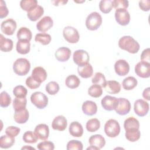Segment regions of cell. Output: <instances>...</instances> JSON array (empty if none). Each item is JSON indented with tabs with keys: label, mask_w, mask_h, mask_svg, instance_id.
<instances>
[{
	"label": "cell",
	"mask_w": 150,
	"mask_h": 150,
	"mask_svg": "<svg viewBox=\"0 0 150 150\" xmlns=\"http://www.w3.org/2000/svg\"><path fill=\"white\" fill-rule=\"evenodd\" d=\"M118 46L120 49L132 54L137 53L140 48L138 42L130 36L121 37L118 41Z\"/></svg>",
	"instance_id": "6da1fadb"
},
{
	"label": "cell",
	"mask_w": 150,
	"mask_h": 150,
	"mask_svg": "<svg viewBox=\"0 0 150 150\" xmlns=\"http://www.w3.org/2000/svg\"><path fill=\"white\" fill-rule=\"evenodd\" d=\"M37 148L40 150H53L54 149V145L51 141H44L39 143Z\"/></svg>",
	"instance_id": "7dc6e473"
},
{
	"label": "cell",
	"mask_w": 150,
	"mask_h": 150,
	"mask_svg": "<svg viewBox=\"0 0 150 150\" xmlns=\"http://www.w3.org/2000/svg\"><path fill=\"white\" fill-rule=\"evenodd\" d=\"M25 83L26 86L30 89H36L40 86V83L36 81L32 76L28 77L26 79Z\"/></svg>",
	"instance_id": "f907efd6"
},
{
	"label": "cell",
	"mask_w": 150,
	"mask_h": 150,
	"mask_svg": "<svg viewBox=\"0 0 150 150\" xmlns=\"http://www.w3.org/2000/svg\"><path fill=\"white\" fill-rule=\"evenodd\" d=\"M114 70L118 76H124L127 75L129 71V65L126 60L120 59L115 63Z\"/></svg>",
	"instance_id": "4fadbf2b"
},
{
	"label": "cell",
	"mask_w": 150,
	"mask_h": 150,
	"mask_svg": "<svg viewBox=\"0 0 150 150\" xmlns=\"http://www.w3.org/2000/svg\"><path fill=\"white\" fill-rule=\"evenodd\" d=\"M139 6L144 11H148L150 9V1L143 0L139 2Z\"/></svg>",
	"instance_id": "db71d44e"
},
{
	"label": "cell",
	"mask_w": 150,
	"mask_h": 150,
	"mask_svg": "<svg viewBox=\"0 0 150 150\" xmlns=\"http://www.w3.org/2000/svg\"><path fill=\"white\" fill-rule=\"evenodd\" d=\"M32 103L39 109L45 108L48 104V98L43 93L36 91L33 93L30 96Z\"/></svg>",
	"instance_id": "5b68a950"
},
{
	"label": "cell",
	"mask_w": 150,
	"mask_h": 150,
	"mask_svg": "<svg viewBox=\"0 0 150 150\" xmlns=\"http://www.w3.org/2000/svg\"><path fill=\"white\" fill-rule=\"evenodd\" d=\"M149 93H150V88L147 87L145 88L142 93V96L143 97L147 100H150V97H149Z\"/></svg>",
	"instance_id": "11a10c76"
},
{
	"label": "cell",
	"mask_w": 150,
	"mask_h": 150,
	"mask_svg": "<svg viewBox=\"0 0 150 150\" xmlns=\"http://www.w3.org/2000/svg\"><path fill=\"white\" fill-rule=\"evenodd\" d=\"M29 117V111L25 108L21 110L15 111L14 114V120L18 124H24L28 121Z\"/></svg>",
	"instance_id": "603a6c76"
},
{
	"label": "cell",
	"mask_w": 150,
	"mask_h": 150,
	"mask_svg": "<svg viewBox=\"0 0 150 150\" xmlns=\"http://www.w3.org/2000/svg\"><path fill=\"white\" fill-rule=\"evenodd\" d=\"M138 84L137 80L132 76H128L122 81V87L125 90H131L134 88Z\"/></svg>",
	"instance_id": "d6a6232c"
},
{
	"label": "cell",
	"mask_w": 150,
	"mask_h": 150,
	"mask_svg": "<svg viewBox=\"0 0 150 150\" xmlns=\"http://www.w3.org/2000/svg\"><path fill=\"white\" fill-rule=\"evenodd\" d=\"M16 51L21 54L28 53L30 49V43L29 41L25 40H18L16 46Z\"/></svg>",
	"instance_id": "83f0119b"
},
{
	"label": "cell",
	"mask_w": 150,
	"mask_h": 150,
	"mask_svg": "<svg viewBox=\"0 0 150 150\" xmlns=\"http://www.w3.org/2000/svg\"><path fill=\"white\" fill-rule=\"evenodd\" d=\"M52 39L51 36L49 34L46 33H39L36 35L35 37V40L39 42L43 45H47L49 44Z\"/></svg>",
	"instance_id": "d590c367"
},
{
	"label": "cell",
	"mask_w": 150,
	"mask_h": 150,
	"mask_svg": "<svg viewBox=\"0 0 150 150\" xmlns=\"http://www.w3.org/2000/svg\"><path fill=\"white\" fill-rule=\"evenodd\" d=\"M27 93V89L22 85L16 86L13 90V94L16 97H26Z\"/></svg>",
	"instance_id": "f6af8a7d"
},
{
	"label": "cell",
	"mask_w": 150,
	"mask_h": 150,
	"mask_svg": "<svg viewBox=\"0 0 150 150\" xmlns=\"http://www.w3.org/2000/svg\"><path fill=\"white\" fill-rule=\"evenodd\" d=\"M118 103V98L110 96H105L101 101L103 108L107 111L115 110Z\"/></svg>",
	"instance_id": "9a60e30c"
},
{
	"label": "cell",
	"mask_w": 150,
	"mask_h": 150,
	"mask_svg": "<svg viewBox=\"0 0 150 150\" xmlns=\"http://www.w3.org/2000/svg\"><path fill=\"white\" fill-rule=\"evenodd\" d=\"M104 132L110 138H115L120 132V125L118 122L114 119H110L104 125Z\"/></svg>",
	"instance_id": "277c9868"
},
{
	"label": "cell",
	"mask_w": 150,
	"mask_h": 150,
	"mask_svg": "<svg viewBox=\"0 0 150 150\" xmlns=\"http://www.w3.org/2000/svg\"><path fill=\"white\" fill-rule=\"evenodd\" d=\"M136 74L142 78H148L150 76V63L139 62L135 66Z\"/></svg>",
	"instance_id": "8fae6325"
},
{
	"label": "cell",
	"mask_w": 150,
	"mask_h": 150,
	"mask_svg": "<svg viewBox=\"0 0 150 150\" xmlns=\"http://www.w3.org/2000/svg\"><path fill=\"white\" fill-rule=\"evenodd\" d=\"M34 133L38 139L46 140L49 135V127L45 124H40L35 127Z\"/></svg>",
	"instance_id": "2e32d148"
},
{
	"label": "cell",
	"mask_w": 150,
	"mask_h": 150,
	"mask_svg": "<svg viewBox=\"0 0 150 150\" xmlns=\"http://www.w3.org/2000/svg\"><path fill=\"white\" fill-rule=\"evenodd\" d=\"M16 36L18 40H25L30 42L32 38V34L30 30L28 28L21 27L18 30Z\"/></svg>",
	"instance_id": "f546056e"
},
{
	"label": "cell",
	"mask_w": 150,
	"mask_h": 150,
	"mask_svg": "<svg viewBox=\"0 0 150 150\" xmlns=\"http://www.w3.org/2000/svg\"><path fill=\"white\" fill-rule=\"evenodd\" d=\"M38 4V2L36 0H22L20 2L21 8L27 12L36 7Z\"/></svg>",
	"instance_id": "f35d334b"
},
{
	"label": "cell",
	"mask_w": 150,
	"mask_h": 150,
	"mask_svg": "<svg viewBox=\"0 0 150 150\" xmlns=\"http://www.w3.org/2000/svg\"><path fill=\"white\" fill-rule=\"evenodd\" d=\"M31 76L36 81L41 83L46 80L47 74L44 68L38 66L33 69Z\"/></svg>",
	"instance_id": "e0dca14e"
},
{
	"label": "cell",
	"mask_w": 150,
	"mask_h": 150,
	"mask_svg": "<svg viewBox=\"0 0 150 150\" xmlns=\"http://www.w3.org/2000/svg\"><path fill=\"white\" fill-rule=\"evenodd\" d=\"M63 35L64 39L70 43H77L80 39V35L78 30L70 26H66L63 29Z\"/></svg>",
	"instance_id": "8992f818"
},
{
	"label": "cell",
	"mask_w": 150,
	"mask_h": 150,
	"mask_svg": "<svg viewBox=\"0 0 150 150\" xmlns=\"http://www.w3.org/2000/svg\"><path fill=\"white\" fill-rule=\"evenodd\" d=\"M125 138L130 142H135L138 141L141 137V132L139 129L125 131Z\"/></svg>",
	"instance_id": "b9f144b4"
},
{
	"label": "cell",
	"mask_w": 150,
	"mask_h": 150,
	"mask_svg": "<svg viewBox=\"0 0 150 150\" xmlns=\"http://www.w3.org/2000/svg\"><path fill=\"white\" fill-rule=\"evenodd\" d=\"M16 28V22L12 18L3 21L1 25L2 32L6 35H12Z\"/></svg>",
	"instance_id": "7c38bea8"
},
{
	"label": "cell",
	"mask_w": 150,
	"mask_h": 150,
	"mask_svg": "<svg viewBox=\"0 0 150 150\" xmlns=\"http://www.w3.org/2000/svg\"><path fill=\"white\" fill-rule=\"evenodd\" d=\"M15 138L13 137L8 135H2L0 138V147L3 149L9 148L13 146L15 143Z\"/></svg>",
	"instance_id": "4dcf8cb0"
},
{
	"label": "cell",
	"mask_w": 150,
	"mask_h": 150,
	"mask_svg": "<svg viewBox=\"0 0 150 150\" xmlns=\"http://www.w3.org/2000/svg\"><path fill=\"white\" fill-rule=\"evenodd\" d=\"M86 127L88 131L90 132H96L100 127V122L97 118H91L87 122Z\"/></svg>",
	"instance_id": "836d02e7"
},
{
	"label": "cell",
	"mask_w": 150,
	"mask_h": 150,
	"mask_svg": "<svg viewBox=\"0 0 150 150\" xmlns=\"http://www.w3.org/2000/svg\"><path fill=\"white\" fill-rule=\"evenodd\" d=\"M102 21L101 15L97 12H93L86 18V28L90 30H96L101 26Z\"/></svg>",
	"instance_id": "3957f363"
},
{
	"label": "cell",
	"mask_w": 150,
	"mask_h": 150,
	"mask_svg": "<svg viewBox=\"0 0 150 150\" xmlns=\"http://www.w3.org/2000/svg\"><path fill=\"white\" fill-rule=\"evenodd\" d=\"M82 111L87 115H95L97 111V104L93 101H86L82 105Z\"/></svg>",
	"instance_id": "ffe728a7"
},
{
	"label": "cell",
	"mask_w": 150,
	"mask_h": 150,
	"mask_svg": "<svg viewBox=\"0 0 150 150\" xmlns=\"http://www.w3.org/2000/svg\"><path fill=\"white\" fill-rule=\"evenodd\" d=\"M131 108V103L128 100L125 98H119L115 110L119 115H125L130 111Z\"/></svg>",
	"instance_id": "30bf717a"
},
{
	"label": "cell",
	"mask_w": 150,
	"mask_h": 150,
	"mask_svg": "<svg viewBox=\"0 0 150 150\" xmlns=\"http://www.w3.org/2000/svg\"><path fill=\"white\" fill-rule=\"evenodd\" d=\"M30 69V64L29 60L25 58H19L16 60L13 64L14 72L19 76H25L28 73Z\"/></svg>",
	"instance_id": "7a4b0ae2"
},
{
	"label": "cell",
	"mask_w": 150,
	"mask_h": 150,
	"mask_svg": "<svg viewBox=\"0 0 150 150\" xmlns=\"http://www.w3.org/2000/svg\"><path fill=\"white\" fill-rule=\"evenodd\" d=\"M9 11L6 7L5 2L3 0L0 1V18H5L8 15Z\"/></svg>",
	"instance_id": "816d5d0a"
},
{
	"label": "cell",
	"mask_w": 150,
	"mask_h": 150,
	"mask_svg": "<svg viewBox=\"0 0 150 150\" xmlns=\"http://www.w3.org/2000/svg\"><path fill=\"white\" fill-rule=\"evenodd\" d=\"M11 103V96L6 91H2L0 96V105L1 107L6 108L8 107Z\"/></svg>",
	"instance_id": "ee69618b"
},
{
	"label": "cell",
	"mask_w": 150,
	"mask_h": 150,
	"mask_svg": "<svg viewBox=\"0 0 150 150\" xmlns=\"http://www.w3.org/2000/svg\"><path fill=\"white\" fill-rule=\"evenodd\" d=\"M43 8L42 6L38 5L36 7L27 12V16L31 21L35 22L39 19L43 15Z\"/></svg>",
	"instance_id": "44dd1931"
},
{
	"label": "cell",
	"mask_w": 150,
	"mask_h": 150,
	"mask_svg": "<svg viewBox=\"0 0 150 150\" xmlns=\"http://www.w3.org/2000/svg\"><path fill=\"white\" fill-rule=\"evenodd\" d=\"M33 149V150L35 149L34 148L30 147V146H24V147L22 148V149Z\"/></svg>",
	"instance_id": "680465c9"
},
{
	"label": "cell",
	"mask_w": 150,
	"mask_h": 150,
	"mask_svg": "<svg viewBox=\"0 0 150 150\" xmlns=\"http://www.w3.org/2000/svg\"><path fill=\"white\" fill-rule=\"evenodd\" d=\"M141 59L142 62H146L149 63L150 61V49L149 48H147L144 49L141 55Z\"/></svg>",
	"instance_id": "f5cc1de1"
},
{
	"label": "cell",
	"mask_w": 150,
	"mask_h": 150,
	"mask_svg": "<svg viewBox=\"0 0 150 150\" xmlns=\"http://www.w3.org/2000/svg\"><path fill=\"white\" fill-rule=\"evenodd\" d=\"M68 1H52V2L54 4L55 6H58L59 5H64L66 4Z\"/></svg>",
	"instance_id": "9f6ffc18"
},
{
	"label": "cell",
	"mask_w": 150,
	"mask_h": 150,
	"mask_svg": "<svg viewBox=\"0 0 150 150\" xmlns=\"http://www.w3.org/2000/svg\"><path fill=\"white\" fill-rule=\"evenodd\" d=\"M13 46V41L8 38H5L1 34L0 38V49L2 52H8L12 50Z\"/></svg>",
	"instance_id": "f1b7e54d"
},
{
	"label": "cell",
	"mask_w": 150,
	"mask_h": 150,
	"mask_svg": "<svg viewBox=\"0 0 150 150\" xmlns=\"http://www.w3.org/2000/svg\"><path fill=\"white\" fill-rule=\"evenodd\" d=\"M87 149L88 150V149H96V150H99V149L97 148V147H96V146H92V145H90V147H88V148H87Z\"/></svg>",
	"instance_id": "6f0895ef"
},
{
	"label": "cell",
	"mask_w": 150,
	"mask_h": 150,
	"mask_svg": "<svg viewBox=\"0 0 150 150\" xmlns=\"http://www.w3.org/2000/svg\"><path fill=\"white\" fill-rule=\"evenodd\" d=\"M74 62L78 66H82L88 63L90 56L87 52L80 49L76 50L73 56Z\"/></svg>",
	"instance_id": "9c48e42d"
},
{
	"label": "cell",
	"mask_w": 150,
	"mask_h": 150,
	"mask_svg": "<svg viewBox=\"0 0 150 150\" xmlns=\"http://www.w3.org/2000/svg\"><path fill=\"white\" fill-rule=\"evenodd\" d=\"M129 2L127 0H114L112 1V6L115 9H126L128 7Z\"/></svg>",
	"instance_id": "c3c4849f"
},
{
	"label": "cell",
	"mask_w": 150,
	"mask_h": 150,
	"mask_svg": "<svg viewBox=\"0 0 150 150\" xmlns=\"http://www.w3.org/2000/svg\"><path fill=\"white\" fill-rule=\"evenodd\" d=\"M115 18L119 25L126 26L129 23L130 15L126 9H117L115 12Z\"/></svg>",
	"instance_id": "ba28073f"
},
{
	"label": "cell",
	"mask_w": 150,
	"mask_h": 150,
	"mask_svg": "<svg viewBox=\"0 0 150 150\" xmlns=\"http://www.w3.org/2000/svg\"><path fill=\"white\" fill-rule=\"evenodd\" d=\"M59 84L54 81L49 82L46 86V92L50 95H55L59 91Z\"/></svg>",
	"instance_id": "60d3db41"
},
{
	"label": "cell",
	"mask_w": 150,
	"mask_h": 150,
	"mask_svg": "<svg viewBox=\"0 0 150 150\" xmlns=\"http://www.w3.org/2000/svg\"><path fill=\"white\" fill-rule=\"evenodd\" d=\"M66 86L70 88H76L78 87L80 84V80L77 76L74 74L68 76L65 80Z\"/></svg>",
	"instance_id": "1f68e13d"
},
{
	"label": "cell",
	"mask_w": 150,
	"mask_h": 150,
	"mask_svg": "<svg viewBox=\"0 0 150 150\" xmlns=\"http://www.w3.org/2000/svg\"><path fill=\"white\" fill-rule=\"evenodd\" d=\"M67 125L66 118L63 115H58L56 117L52 123V128L54 130L60 131H64Z\"/></svg>",
	"instance_id": "ac0fdd59"
},
{
	"label": "cell",
	"mask_w": 150,
	"mask_h": 150,
	"mask_svg": "<svg viewBox=\"0 0 150 150\" xmlns=\"http://www.w3.org/2000/svg\"><path fill=\"white\" fill-rule=\"evenodd\" d=\"M20 131V128L17 127L9 126L6 128L5 133L9 136L15 137L19 134Z\"/></svg>",
	"instance_id": "681fc988"
},
{
	"label": "cell",
	"mask_w": 150,
	"mask_h": 150,
	"mask_svg": "<svg viewBox=\"0 0 150 150\" xmlns=\"http://www.w3.org/2000/svg\"><path fill=\"white\" fill-rule=\"evenodd\" d=\"M69 132L74 137H81L83 134V128L80 123L77 121L72 122L69 126Z\"/></svg>",
	"instance_id": "cb8c5ba5"
},
{
	"label": "cell",
	"mask_w": 150,
	"mask_h": 150,
	"mask_svg": "<svg viewBox=\"0 0 150 150\" xmlns=\"http://www.w3.org/2000/svg\"><path fill=\"white\" fill-rule=\"evenodd\" d=\"M77 71L79 74L84 79H87L92 76L93 73V69L91 64L87 63L82 66H78Z\"/></svg>",
	"instance_id": "7402d4cb"
},
{
	"label": "cell",
	"mask_w": 150,
	"mask_h": 150,
	"mask_svg": "<svg viewBox=\"0 0 150 150\" xmlns=\"http://www.w3.org/2000/svg\"><path fill=\"white\" fill-rule=\"evenodd\" d=\"M67 149H77V150H82L83 148V144L81 142L77 140H71L69 141L67 144Z\"/></svg>",
	"instance_id": "bcb514c9"
},
{
	"label": "cell",
	"mask_w": 150,
	"mask_h": 150,
	"mask_svg": "<svg viewBox=\"0 0 150 150\" xmlns=\"http://www.w3.org/2000/svg\"><path fill=\"white\" fill-rule=\"evenodd\" d=\"M149 104L142 99H138L134 103V110L135 113L139 117L145 116L149 111Z\"/></svg>",
	"instance_id": "52a82bcc"
},
{
	"label": "cell",
	"mask_w": 150,
	"mask_h": 150,
	"mask_svg": "<svg viewBox=\"0 0 150 150\" xmlns=\"http://www.w3.org/2000/svg\"><path fill=\"white\" fill-rule=\"evenodd\" d=\"M112 8V0H101L99 3L100 10L104 13H109Z\"/></svg>",
	"instance_id": "ab89813d"
},
{
	"label": "cell",
	"mask_w": 150,
	"mask_h": 150,
	"mask_svg": "<svg viewBox=\"0 0 150 150\" xmlns=\"http://www.w3.org/2000/svg\"><path fill=\"white\" fill-rule=\"evenodd\" d=\"M88 142L90 145L95 146L99 149L103 148L105 144V139L100 134H96L90 137Z\"/></svg>",
	"instance_id": "d4e9b609"
},
{
	"label": "cell",
	"mask_w": 150,
	"mask_h": 150,
	"mask_svg": "<svg viewBox=\"0 0 150 150\" xmlns=\"http://www.w3.org/2000/svg\"><path fill=\"white\" fill-rule=\"evenodd\" d=\"M56 59L62 62L67 61L71 56V50L66 47H61L57 49L54 54Z\"/></svg>",
	"instance_id": "d6986e66"
},
{
	"label": "cell",
	"mask_w": 150,
	"mask_h": 150,
	"mask_svg": "<svg viewBox=\"0 0 150 150\" xmlns=\"http://www.w3.org/2000/svg\"><path fill=\"white\" fill-rule=\"evenodd\" d=\"M88 94L92 97L98 98L103 94L102 87L98 84H93L89 87Z\"/></svg>",
	"instance_id": "74e56055"
},
{
	"label": "cell",
	"mask_w": 150,
	"mask_h": 150,
	"mask_svg": "<svg viewBox=\"0 0 150 150\" xmlns=\"http://www.w3.org/2000/svg\"><path fill=\"white\" fill-rule=\"evenodd\" d=\"M27 100L26 97H15L13 101V107L15 111H19L26 108Z\"/></svg>",
	"instance_id": "e575fe53"
},
{
	"label": "cell",
	"mask_w": 150,
	"mask_h": 150,
	"mask_svg": "<svg viewBox=\"0 0 150 150\" xmlns=\"http://www.w3.org/2000/svg\"><path fill=\"white\" fill-rule=\"evenodd\" d=\"M53 25V21L49 16L43 17L36 24L37 29L41 32H45L49 30Z\"/></svg>",
	"instance_id": "5bb4252c"
},
{
	"label": "cell",
	"mask_w": 150,
	"mask_h": 150,
	"mask_svg": "<svg viewBox=\"0 0 150 150\" xmlns=\"http://www.w3.org/2000/svg\"><path fill=\"white\" fill-rule=\"evenodd\" d=\"M91 81L94 84H98L101 87H104L107 83L104 75L100 72H97L94 74L91 79Z\"/></svg>",
	"instance_id": "8d00e7d4"
},
{
	"label": "cell",
	"mask_w": 150,
	"mask_h": 150,
	"mask_svg": "<svg viewBox=\"0 0 150 150\" xmlns=\"http://www.w3.org/2000/svg\"><path fill=\"white\" fill-rule=\"evenodd\" d=\"M124 127L125 131L137 130L139 128V122L134 117H128L124 121Z\"/></svg>",
	"instance_id": "484cf974"
},
{
	"label": "cell",
	"mask_w": 150,
	"mask_h": 150,
	"mask_svg": "<svg viewBox=\"0 0 150 150\" xmlns=\"http://www.w3.org/2000/svg\"><path fill=\"white\" fill-rule=\"evenodd\" d=\"M23 140L26 143L29 144H34L36 143L38 141V137L35 135V133H33L31 131H26L23 135Z\"/></svg>",
	"instance_id": "7bdbcfd3"
},
{
	"label": "cell",
	"mask_w": 150,
	"mask_h": 150,
	"mask_svg": "<svg viewBox=\"0 0 150 150\" xmlns=\"http://www.w3.org/2000/svg\"><path fill=\"white\" fill-rule=\"evenodd\" d=\"M105 90L110 94H117L121 90V84L115 80H109L107 81L104 87Z\"/></svg>",
	"instance_id": "4316f807"
}]
</instances>
